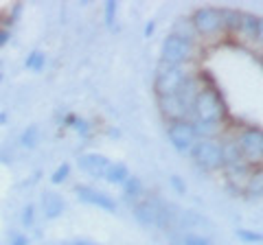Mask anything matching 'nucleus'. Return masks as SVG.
I'll list each match as a JSON object with an SVG mask.
<instances>
[{
  "label": "nucleus",
  "mask_w": 263,
  "mask_h": 245,
  "mask_svg": "<svg viewBox=\"0 0 263 245\" xmlns=\"http://www.w3.org/2000/svg\"><path fill=\"white\" fill-rule=\"evenodd\" d=\"M171 186L176 189V193L178 195H184L186 193V184L180 179V175H171Z\"/></svg>",
  "instance_id": "cd10ccee"
},
{
  "label": "nucleus",
  "mask_w": 263,
  "mask_h": 245,
  "mask_svg": "<svg viewBox=\"0 0 263 245\" xmlns=\"http://www.w3.org/2000/svg\"><path fill=\"white\" fill-rule=\"evenodd\" d=\"M9 37H11V33L7 29H0V48H3L5 44H9Z\"/></svg>",
  "instance_id": "c85d7f7f"
},
{
  "label": "nucleus",
  "mask_w": 263,
  "mask_h": 245,
  "mask_svg": "<svg viewBox=\"0 0 263 245\" xmlns=\"http://www.w3.org/2000/svg\"><path fill=\"white\" fill-rule=\"evenodd\" d=\"M110 167V160L101 156V153H84L79 156V169L88 173L90 177H97V179H103L105 177V171Z\"/></svg>",
  "instance_id": "9d476101"
},
{
  "label": "nucleus",
  "mask_w": 263,
  "mask_h": 245,
  "mask_svg": "<svg viewBox=\"0 0 263 245\" xmlns=\"http://www.w3.org/2000/svg\"><path fill=\"white\" fill-rule=\"evenodd\" d=\"M235 236L239 239L241 243H261V232H254V230H243V228H239V230H235Z\"/></svg>",
  "instance_id": "5701e85b"
},
{
  "label": "nucleus",
  "mask_w": 263,
  "mask_h": 245,
  "mask_svg": "<svg viewBox=\"0 0 263 245\" xmlns=\"http://www.w3.org/2000/svg\"><path fill=\"white\" fill-rule=\"evenodd\" d=\"M243 39L248 42H261L263 37V22L259 15L254 13H241V24H239V31H237Z\"/></svg>",
  "instance_id": "9b49d317"
},
{
  "label": "nucleus",
  "mask_w": 263,
  "mask_h": 245,
  "mask_svg": "<svg viewBox=\"0 0 263 245\" xmlns=\"http://www.w3.org/2000/svg\"><path fill=\"white\" fill-rule=\"evenodd\" d=\"M191 55L193 42H186L174 33H169L160 44V64H167V66H182L191 59Z\"/></svg>",
  "instance_id": "f03ea898"
},
{
  "label": "nucleus",
  "mask_w": 263,
  "mask_h": 245,
  "mask_svg": "<svg viewBox=\"0 0 263 245\" xmlns=\"http://www.w3.org/2000/svg\"><path fill=\"white\" fill-rule=\"evenodd\" d=\"M72 127L77 129V134H79V136H84V138H88V136H90V125H88V122H86L84 118H77V120H75V125H72Z\"/></svg>",
  "instance_id": "bb28decb"
},
{
  "label": "nucleus",
  "mask_w": 263,
  "mask_h": 245,
  "mask_svg": "<svg viewBox=\"0 0 263 245\" xmlns=\"http://www.w3.org/2000/svg\"><path fill=\"white\" fill-rule=\"evenodd\" d=\"M191 24H193L197 35L215 37L224 31V24H221V9H217V7H200V9H195V13L191 15Z\"/></svg>",
  "instance_id": "39448f33"
},
{
  "label": "nucleus",
  "mask_w": 263,
  "mask_h": 245,
  "mask_svg": "<svg viewBox=\"0 0 263 245\" xmlns=\"http://www.w3.org/2000/svg\"><path fill=\"white\" fill-rule=\"evenodd\" d=\"M171 33L178 35V37H182V39H186V42H193V39L197 37L193 24H191V18H178L174 22V31H171Z\"/></svg>",
  "instance_id": "a211bd4d"
},
{
  "label": "nucleus",
  "mask_w": 263,
  "mask_h": 245,
  "mask_svg": "<svg viewBox=\"0 0 263 245\" xmlns=\"http://www.w3.org/2000/svg\"><path fill=\"white\" fill-rule=\"evenodd\" d=\"M178 245H213V241L209 236H202V234H191V232H184L182 239L178 241Z\"/></svg>",
  "instance_id": "4be33fe9"
},
{
  "label": "nucleus",
  "mask_w": 263,
  "mask_h": 245,
  "mask_svg": "<svg viewBox=\"0 0 263 245\" xmlns=\"http://www.w3.org/2000/svg\"><path fill=\"white\" fill-rule=\"evenodd\" d=\"M72 245H97V243H92V241H75Z\"/></svg>",
  "instance_id": "2f4dec72"
},
{
  "label": "nucleus",
  "mask_w": 263,
  "mask_h": 245,
  "mask_svg": "<svg viewBox=\"0 0 263 245\" xmlns=\"http://www.w3.org/2000/svg\"><path fill=\"white\" fill-rule=\"evenodd\" d=\"M158 105H160L162 116L169 122L171 120H189L184 108L180 105V101L176 99V96H158Z\"/></svg>",
  "instance_id": "f8f14e48"
},
{
  "label": "nucleus",
  "mask_w": 263,
  "mask_h": 245,
  "mask_svg": "<svg viewBox=\"0 0 263 245\" xmlns=\"http://www.w3.org/2000/svg\"><path fill=\"white\" fill-rule=\"evenodd\" d=\"M221 24H224V31H228V33H237L241 24V11L221 9Z\"/></svg>",
  "instance_id": "6ab92c4d"
},
{
  "label": "nucleus",
  "mask_w": 263,
  "mask_h": 245,
  "mask_svg": "<svg viewBox=\"0 0 263 245\" xmlns=\"http://www.w3.org/2000/svg\"><path fill=\"white\" fill-rule=\"evenodd\" d=\"M9 245H29V239H27L24 234H15V236H13V241H11Z\"/></svg>",
  "instance_id": "c756f323"
},
{
  "label": "nucleus",
  "mask_w": 263,
  "mask_h": 245,
  "mask_svg": "<svg viewBox=\"0 0 263 245\" xmlns=\"http://www.w3.org/2000/svg\"><path fill=\"white\" fill-rule=\"evenodd\" d=\"M123 195H125V199L127 201H138V199H143V182L138 177L134 175H129L125 179V184H123Z\"/></svg>",
  "instance_id": "f3484780"
},
{
  "label": "nucleus",
  "mask_w": 263,
  "mask_h": 245,
  "mask_svg": "<svg viewBox=\"0 0 263 245\" xmlns=\"http://www.w3.org/2000/svg\"><path fill=\"white\" fill-rule=\"evenodd\" d=\"M226 118V103L221 99V94L215 88H204L197 92L191 120H204V122H224Z\"/></svg>",
  "instance_id": "f257e3e1"
},
{
  "label": "nucleus",
  "mask_w": 263,
  "mask_h": 245,
  "mask_svg": "<svg viewBox=\"0 0 263 245\" xmlns=\"http://www.w3.org/2000/svg\"><path fill=\"white\" fill-rule=\"evenodd\" d=\"M62 245H68V243H62Z\"/></svg>",
  "instance_id": "72a5a7b5"
},
{
  "label": "nucleus",
  "mask_w": 263,
  "mask_h": 245,
  "mask_svg": "<svg viewBox=\"0 0 263 245\" xmlns=\"http://www.w3.org/2000/svg\"><path fill=\"white\" fill-rule=\"evenodd\" d=\"M193 132L197 140H215L217 134L221 132L219 122H204V120H191Z\"/></svg>",
  "instance_id": "2eb2a0df"
},
{
  "label": "nucleus",
  "mask_w": 263,
  "mask_h": 245,
  "mask_svg": "<svg viewBox=\"0 0 263 245\" xmlns=\"http://www.w3.org/2000/svg\"><path fill=\"white\" fill-rule=\"evenodd\" d=\"M202 90V86H200V81H197L193 75H186L184 77V81L180 84V88H178V92L174 94L176 99L180 101V105L184 108V112H186V116H189V120H191V112H193V103H195V96H197V92Z\"/></svg>",
  "instance_id": "1a4fd4ad"
},
{
  "label": "nucleus",
  "mask_w": 263,
  "mask_h": 245,
  "mask_svg": "<svg viewBox=\"0 0 263 245\" xmlns=\"http://www.w3.org/2000/svg\"><path fill=\"white\" fill-rule=\"evenodd\" d=\"M68 175H70V165H68V162H64V165H60L53 171L51 182L53 184H62V182H66V177H68Z\"/></svg>",
  "instance_id": "b1692460"
},
{
  "label": "nucleus",
  "mask_w": 263,
  "mask_h": 245,
  "mask_svg": "<svg viewBox=\"0 0 263 245\" xmlns=\"http://www.w3.org/2000/svg\"><path fill=\"white\" fill-rule=\"evenodd\" d=\"M37 142H40V127L37 125H29L20 136V145L27 147V149H35Z\"/></svg>",
  "instance_id": "aec40b11"
},
{
  "label": "nucleus",
  "mask_w": 263,
  "mask_h": 245,
  "mask_svg": "<svg viewBox=\"0 0 263 245\" xmlns=\"http://www.w3.org/2000/svg\"><path fill=\"white\" fill-rule=\"evenodd\" d=\"M154 29H156V24H154V22H149V24H147V27H145V35L149 37V35L154 33Z\"/></svg>",
  "instance_id": "7c9ffc66"
},
{
  "label": "nucleus",
  "mask_w": 263,
  "mask_h": 245,
  "mask_svg": "<svg viewBox=\"0 0 263 245\" xmlns=\"http://www.w3.org/2000/svg\"><path fill=\"white\" fill-rule=\"evenodd\" d=\"M237 147L248 165H259L263 158V132L259 127H246L237 136Z\"/></svg>",
  "instance_id": "423d86ee"
},
{
  "label": "nucleus",
  "mask_w": 263,
  "mask_h": 245,
  "mask_svg": "<svg viewBox=\"0 0 263 245\" xmlns=\"http://www.w3.org/2000/svg\"><path fill=\"white\" fill-rule=\"evenodd\" d=\"M129 175H132L129 169L123 165V162H110V167H108V171H105V177L103 179L108 184H112V186H123Z\"/></svg>",
  "instance_id": "dca6fc26"
},
{
  "label": "nucleus",
  "mask_w": 263,
  "mask_h": 245,
  "mask_svg": "<svg viewBox=\"0 0 263 245\" xmlns=\"http://www.w3.org/2000/svg\"><path fill=\"white\" fill-rule=\"evenodd\" d=\"M180 223H182L184 230L191 232V234H200L197 230H202V228H213V223L206 217L197 215V212H191V210H184L182 215H180Z\"/></svg>",
  "instance_id": "ddd939ff"
},
{
  "label": "nucleus",
  "mask_w": 263,
  "mask_h": 245,
  "mask_svg": "<svg viewBox=\"0 0 263 245\" xmlns=\"http://www.w3.org/2000/svg\"><path fill=\"white\" fill-rule=\"evenodd\" d=\"M167 138L178 153H189L197 142L191 120H171L167 125Z\"/></svg>",
  "instance_id": "0eeeda50"
},
{
  "label": "nucleus",
  "mask_w": 263,
  "mask_h": 245,
  "mask_svg": "<svg viewBox=\"0 0 263 245\" xmlns=\"http://www.w3.org/2000/svg\"><path fill=\"white\" fill-rule=\"evenodd\" d=\"M75 195H77L79 201L88 203V206H95V208L105 210V212H117V201H114V197H110V195L103 193V191L92 189V186H88V184H77Z\"/></svg>",
  "instance_id": "6e6552de"
},
{
  "label": "nucleus",
  "mask_w": 263,
  "mask_h": 245,
  "mask_svg": "<svg viewBox=\"0 0 263 245\" xmlns=\"http://www.w3.org/2000/svg\"><path fill=\"white\" fill-rule=\"evenodd\" d=\"M5 118H7V114H0V122H5Z\"/></svg>",
  "instance_id": "473e14b6"
},
{
  "label": "nucleus",
  "mask_w": 263,
  "mask_h": 245,
  "mask_svg": "<svg viewBox=\"0 0 263 245\" xmlns=\"http://www.w3.org/2000/svg\"><path fill=\"white\" fill-rule=\"evenodd\" d=\"M117 11H119V3H114V0H108V3H105V24H108V27H114V20H117Z\"/></svg>",
  "instance_id": "a878e982"
},
{
  "label": "nucleus",
  "mask_w": 263,
  "mask_h": 245,
  "mask_svg": "<svg viewBox=\"0 0 263 245\" xmlns=\"http://www.w3.org/2000/svg\"><path fill=\"white\" fill-rule=\"evenodd\" d=\"M44 64H46V57L42 51H33L27 59H24V66H27V70H33V72H40L44 68Z\"/></svg>",
  "instance_id": "412c9836"
},
{
  "label": "nucleus",
  "mask_w": 263,
  "mask_h": 245,
  "mask_svg": "<svg viewBox=\"0 0 263 245\" xmlns=\"http://www.w3.org/2000/svg\"><path fill=\"white\" fill-rule=\"evenodd\" d=\"M186 75L189 72L184 70V66H167V64H158L156 81H154L156 94L158 96H174Z\"/></svg>",
  "instance_id": "20e7f679"
},
{
  "label": "nucleus",
  "mask_w": 263,
  "mask_h": 245,
  "mask_svg": "<svg viewBox=\"0 0 263 245\" xmlns=\"http://www.w3.org/2000/svg\"><path fill=\"white\" fill-rule=\"evenodd\" d=\"M189 153H191L195 165L204 171L224 169V156H221V142L219 140H197Z\"/></svg>",
  "instance_id": "7ed1b4c3"
},
{
  "label": "nucleus",
  "mask_w": 263,
  "mask_h": 245,
  "mask_svg": "<svg viewBox=\"0 0 263 245\" xmlns=\"http://www.w3.org/2000/svg\"><path fill=\"white\" fill-rule=\"evenodd\" d=\"M42 208L46 219H57L64 212V199L57 193H44L42 195Z\"/></svg>",
  "instance_id": "4468645a"
},
{
  "label": "nucleus",
  "mask_w": 263,
  "mask_h": 245,
  "mask_svg": "<svg viewBox=\"0 0 263 245\" xmlns=\"http://www.w3.org/2000/svg\"><path fill=\"white\" fill-rule=\"evenodd\" d=\"M20 221H22L24 228H31L33 223H35V206H33V203H27V206H24Z\"/></svg>",
  "instance_id": "393cba45"
}]
</instances>
